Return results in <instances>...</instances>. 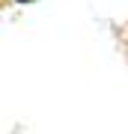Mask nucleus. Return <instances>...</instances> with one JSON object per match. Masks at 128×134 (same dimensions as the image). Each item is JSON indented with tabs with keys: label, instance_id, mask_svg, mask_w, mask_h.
<instances>
[{
	"label": "nucleus",
	"instance_id": "f257e3e1",
	"mask_svg": "<svg viewBox=\"0 0 128 134\" xmlns=\"http://www.w3.org/2000/svg\"><path fill=\"white\" fill-rule=\"evenodd\" d=\"M3 6H6V0H0V9H3Z\"/></svg>",
	"mask_w": 128,
	"mask_h": 134
},
{
	"label": "nucleus",
	"instance_id": "f03ea898",
	"mask_svg": "<svg viewBox=\"0 0 128 134\" xmlns=\"http://www.w3.org/2000/svg\"><path fill=\"white\" fill-rule=\"evenodd\" d=\"M18 3H30V0H18Z\"/></svg>",
	"mask_w": 128,
	"mask_h": 134
}]
</instances>
